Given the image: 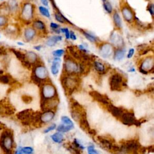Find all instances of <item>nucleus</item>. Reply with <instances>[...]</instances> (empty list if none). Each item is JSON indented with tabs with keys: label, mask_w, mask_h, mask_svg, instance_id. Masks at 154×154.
<instances>
[{
	"label": "nucleus",
	"mask_w": 154,
	"mask_h": 154,
	"mask_svg": "<svg viewBox=\"0 0 154 154\" xmlns=\"http://www.w3.org/2000/svg\"><path fill=\"white\" fill-rule=\"evenodd\" d=\"M119 147L120 154H145L147 150L137 140H125Z\"/></svg>",
	"instance_id": "f257e3e1"
},
{
	"label": "nucleus",
	"mask_w": 154,
	"mask_h": 154,
	"mask_svg": "<svg viewBox=\"0 0 154 154\" xmlns=\"http://www.w3.org/2000/svg\"><path fill=\"white\" fill-rule=\"evenodd\" d=\"M13 145V135L12 131L5 130L2 133L0 138V146L5 154L12 153Z\"/></svg>",
	"instance_id": "f03ea898"
},
{
	"label": "nucleus",
	"mask_w": 154,
	"mask_h": 154,
	"mask_svg": "<svg viewBox=\"0 0 154 154\" xmlns=\"http://www.w3.org/2000/svg\"><path fill=\"white\" fill-rule=\"evenodd\" d=\"M121 122L125 125L128 126H132V125H136V126H140L141 124V121L137 120L135 117L134 114L131 112L123 113L121 117H120Z\"/></svg>",
	"instance_id": "7ed1b4c3"
},
{
	"label": "nucleus",
	"mask_w": 154,
	"mask_h": 154,
	"mask_svg": "<svg viewBox=\"0 0 154 154\" xmlns=\"http://www.w3.org/2000/svg\"><path fill=\"white\" fill-rule=\"evenodd\" d=\"M34 111L31 109H27L17 114L16 117L21 121L24 126H28L32 123V117Z\"/></svg>",
	"instance_id": "20e7f679"
},
{
	"label": "nucleus",
	"mask_w": 154,
	"mask_h": 154,
	"mask_svg": "<svg viewBox=\"0 0 154 154\" xmlns=\"http://www.w3.org/2000/svg\"><path fill=\"white\" fill-rule=\"evenodd\" d=\"M110 85L111 90L120 91L125 86V83L123 81V78L120 74H115L110 79Z\"/></svg>",
	"instance_id": "39448f33"
},
{
	"label": "nucleus",
	"mask_w": 154,
	"mask_h": 154,
	"mask_svg": "<svg viewBox=\"0 0 154 154\" xmlns=\"http://www.w3.org/2000/svg\"><path fill=\"white\" fill-rule=\"evenodd\" d=\"M62 85L67 95H71L77 86V81L75 79L69 77L65 78L63 79Z\"/></svg>",
	"instance_id": "423d86ee"
},
{
	"label": "nucleus",
	"mask_w": 154,
	"mask_h": 154,
	"mask_svg": "<svg viewBox=\"0 0 154 154\" xmlns=\"http://www.w3.org/2000/svg\"><path fill=\"white\" fill-rule=\"evenodd\" d=\"M59 104V101L55 98L51 99H41V109L43 111H53Z\"/></svg>",
	"instance_id": "0eeeda50"
},
{
	"label": "nucleus",
	"mask_w": 154,
	"mask_h": 154,
	"mask_svg": "<svg viewBox=\"0 0 154 154\" xmlns=\"http://www.w3.org/2000/svg\"><path fill=\"white\" fill-rule=\"evenodd\" d=\"M56 95L57 91L54 85L50 84L43 85L42 91V99H51L55 98Z\"/></svg>",
	"instance_id": "6e6552de"
},
{
	"label": "nucleus",
	"mask_w": 154,
	"mask_h": 154,
	"mask_svg": "<svg viewBox=\"0 0 154 154\" xmlns=\"http://www.w3.org/2000/svg\"><path fill=\"white\" fill-rule=\"evenodd\" d=\"M97 140L99 141L101 147L104 150L110 152V150L113 145H114L113 140H111L110 138L106 137L104 136H98Z\"/></svg>",
	"instance_id": "1a4fd4ad"
},
{
	"label": "nucleus",
	"mask_w": 154,
	"mask_h": 154,
	"mask_svg": "<svg viewBox=\"0 0 154 154\" xmlns=\"http://www.w3.org/2000/svg\"><path fill=\"white\" fill-rule=\"evenodd\" d=\"M33 7L30 3L24 4L22 11V16L25 20H30L33 18Z\"/></svg>",
	"instance_id": "9d476101"
},
{
	"label": "nucleus",
	"mask_w": 154,
	"mask_h": 154,
	"mask_svg": "<svg viewBox=\"0 0 154 154\" xmlns=\"http://www.w3.org/2000/svg\"><path fill=\"white\" fill-rule=\"evenodd\" d=\"M90 96H92V98H93L96 101H98L99 102H101V103L105 105H107L110 104L109 99H108L106 96L101 94L98 92H96V91H92V92H90Z\"/></svg>",
	"instance_id": "9b49d317"
},
{
	"label": "nucleus",
	"mask_w": 154,
	"mask_h": 154,
	"mask_svg": "<svg viewBox=\"0 0 154 154\" xmlns=\"http://www.w3.org/2000/svg\"><path fill=\"white\" fill-rule=\"evenodd\" d=\"M65 70L69 73H77L78 71V65L71 59H67L65 65Z\"/></svg>",
	"instance_id": "f8f14e48"
},
{
	"label": "nucleus",
	"mask_w": 154,
	"mask_h": 154,
	"mask_svg": "<svg viewBox=\"0 0 154 154\" xmlns=\"http://www.w3.org/2000/svg\"><path fill=\"white\" fill-rule=\"evenodd\" d=\"M34 75L39 79H41V80H43V79H45L48 77V73L46 68L43 66L40 65L35 68V72H34Z\"/></svg>",
	"instance_id": "ddd939ff"
},
{
	"label": "nucleus",
	"mask_w": 154,
	"mask_h": 154,
	"mask_svg": "<svg viewBox=\"0 0 154 154\" xmlns=\"http://www.w3.org/2000/svg\"><path fill=\"white\" fill-rule=\"evenodd\" d=\"M107 107L108 111H109L114 117H115L116 118L121 117L123 113V110L121 108H118L115 105H112L111 104L107 105Z\"/></svg>",
	"instance_id": "4468645a"
},
{
	"label": "nucleus",
	"mask_w": 154,
	"mask_h": 154,
	"mask_svg": "<svg viewBox=\"0 0 154 154\" xmlns=\"http://www.w3.org/2000/svg\"><path fill=\"white\" fill-rule=\"evenodd\" d=\"M55 116V113L53 111H47L41 113V120L42 123H47L52 121Z\"/></svg>",
	"instance_id": "2eb2a0df"
},
{
	"label": "nucleus",
	"mask_w": 154,
	"mask_h": 154,
	"mask_svg": "<svg viewBox=\"0 0 154 154\" xmlns=\"http://www.w3.org/2000/svg\"><path fill=\"white\" fill-rule=\"evenodd\" d=\"M79 127L80 128L85 132H87L90 129V125L89 123V122L87 121V115L86 114L85 115H83L81 119H79V121H78Z\"/></svg>",
	"instance_id": "dca6fc26"
},
{
	"label": "nucleus",
	"mask_w": 154,
	"mask_h": 154,
	"mask_svg": "<svg viewBox=\"0 0 154 154\" xmlns=\"http://www.w3.org/2000/svg\"><path fill=\"white\" fill-rule=\"evenodd\" d=\"M122 12L125 21H127V22H129L132 21V19H133V14L132 11L131 10V9L129 7H123L122 10Z\"/></svg>",
	"instance_id": "f3484780"
},
{
	"label": "nucleus",
	"mask_w": 154,
	"mask_h": 154,
	"mask_svg": "<svg viewBox=\"0 0 154 154\" xmlns=\"http://www.w3.org/2000/svg\"><path fill=\"white\" fill-rule=\"evenodd\" d=\"M60 59L59 57H56L54 59V60L52 66H51V72L54 75H57L59 72L60 67Z\"/></svg>",
	"instance_id": "a211bd4d"
},
{
	"label": "nucleus",
	"mask_w": 154,
	"mask_h": 154,
	"mask_svg": "<svg viewBox=\"0 0 154 154\" xmlns=\"http://www.w3.org/2000/svg\"><path fill=\"white\" fill-rule=\"evenodd\" d=\"M36 35L35 30L31 28H28L25 30L24 32V36L26 41L29 42L33 39Z\"/></svg>",
	"instance_id": "6ab92c4d"
},
{
	"label": "nucleus",
	"mask_w": 154,
	"mask_h": 154,
	"mask_svg": "<svg viewBox=\"0 0 154 154\" xmlns=\"http://www.w3.org/2000/svg\"><path fill=\"white\" fill-rule=\"evenodd\" d=\"M111 51L112 48L110 45L106 44L102 47L101 49V54H102V56H103L104 57H107L111 54Z\"/></svg>",
	"instance_id": "aec40b11"
},
{
	"label": "nucleus",
	"mask_w": 154,
	"mask_h": 154,
	"mask_svg": "<svg viewBox=\"0 0 154 154\" xmlns=\"http://www.w3.org/2000/svg\"><path fill=\"white\" fill-rule=\"evenodd\" d=\"M62 40V37L60 36H54L49 37L47 42V45L49 47H53L54 45Z\"/></svg>",
	"instance_id": "412c9836"
},
{
	"label": "nucleus",
	"mask_w": 154,
	"mask_h": 154,
	"mask_svg": "<svg viewBox=\"0 0 154 154\" xmlns=\"http://www.w3.org/2000/svg\"><path fill=\"white\" fill-rule=\"evenodd\" d=\"M25 60L29 62L31 65L32 63H35L37 60V55L33 52H28L25 55Z\"/></svg>",
	"instance_id": "4be33fe9"
},
{
	"label": "nucleus",
	"mask_w": 154,
	"mask_h": 154,
	"mask_svg": "<svg viewBox=\"0 0 154 154\" xmlns=\"http://www.w3.org/2000/svg\"><path fill=\"white\" fill-rule=\"evenodd\" d=\"M125 51L122 49H119L116 51L114 59L117 61L122 60L125 57Z\"/></svg>",
	"instance_id": "5701e85b"
},
{
	"label": "nucleus",
	"mask_w": 154,
	"mask_h": 154,
	"mask_svg": "<svg viewBox=\"0 0 154 154\" xmlns=\"http://www.w3.org/2000/svg\"><path fill=\"white\" fill-rule=\"evenodd\" d=\"M94 67L95 69L97 72H98L99 73H103L105 72V66L104 65L101 63V62L99 61H95L94 63Z\"/></svg>",
	"instance_id": "b1692460"
},
{
	"label": "nucleus",
	"mask_w": 154,
	"mask_h": 154,
	"mask_svg": "<svg viewBox=\"0 0 154 154\" xmlns=\"http://www.w3.org/2000/svg\"><path fill=\"white\" fill-rule=\"evenodd\" d=\"M51 139L54 142L57 143H61L63 140V135L60 133H56L51 135Z\"/></svg>",
	"instance_id": "393cba45"
},
{
	"label": "nucleus",
	"mask_w": 154,
	"mask_h": 154,
	"mask_svg": "<svg viewBox=\"0 0 154 154\" xmlns=\"http://www.w3.org/2000/svg\"><path fill=\"white\" fill-rule=\"evenodd\" d=\"M113 20L114 22H115V25H116L117 27L118 28H121L122 27V21L121 18L120 17L119 13L117 12H115L113 15Z\"/></svg>",
	"instance_id": "a878e982"
},
{
	"label": "nucleus",
	"mask_w": 154,
	"mask_h": 154,
	"mask_svg": "<svg viewBox=\"0 0 154 154\" xmlns=\"http://www.w3.org/2000/svg\"><path fill=\"white\" fill-rule=\"evenodd\" d=\"M11 50H12L13 53L15 55L17 59H19L22 63H23L25 60V55L22 54V53H21L20 51H17V50L14 49H12Z\"/></svg>",
	"instance_id": "bb28decb"
},
{
	"label": "nucleus",
	"mask_w": 154,
	"mask_h": 154,
	"mask_svg": "<svg viewBox=\"0 0 154 154\" xmlns=\"http://www.w3.org/2000/svg\"><path fill=\"white\" fill-rule=\"evenodd\" d=\"M33 27L37 30H45V25L43 22L41 21H36L33 22Z\"/></svg>",
	"instance_id": "cd10ccee"
},
{
	"label": "nucleus",
	"mask_w": 154,
	"mask_h": 154,
	"mask_svg": "<svg viewBox=\"0 0 154 154\" xmlns=\"http://www.w3.org/2000/svg\"><path fill=\"white\" fill-rule=\"evenodd\" d=\"M73 127L71 126H67L66 125H60L57 127V131L61 133H66L71 131Z\"/></svg>",
	"instance_id": "c85d7f7f"
},
{
	"label": "nucleus",
	"mask_w": 154,
	"mask_h": 154,
	"mask_svg": "<svg viewBox=\"0 0 154 154\" xmlns=\"http://www.w3.org/2000/svg\"><path fill=\"white\" fill-rule=\"evenodd\" d=\"M55 19L58 22H61V23H65V21H67L68 22H69V23L71 24L69 21L67 20V19L65 18V17L63 15H62L60 13H55Z\"/></svg>",
	"instance_id": "c756f323"
},
{
	"label": "nucleus",
	"mask_w": 154,
	"mask_h": 154,
	"mask_svg": "<svg viewBox=\"0 0 154 154\" xmlns=\"http://www.w3.org/2000/svg\"><path fill=\"white\" fill-rule=\"evenodd\" d=\"M61 121L64 123V125H67V126H71L73 127V123L71 120L67 116H62L61 117Z\"/></svg>",
	"instance_id": "7c9ffc66"
},
{
	"label": "nucleus",
	"mask_w": 154,
	"mask_h": 154,
	"mask_svg": "<svg viewBox=\"0 0 154 154\" xmlns=\"http://www.w3.org/2000/svg\"><path fill=\"white\" fill-rule=\"evenodd\" d=\"M10 82V77L7 75H0V83L7 84Z\"/></svg>",
	"instance_id": "2f4dec72"
},
{
	"label": "nucleus",
	"mask_w": 154,
	"mask_h": 154,
	"mask_svg": "<svg viewBox=\"0 0 154 154\" xmlns=\"http://www.w3.org/2000/svg\"><path fill=\"white\" fill-rule=\"evenodd\" d=\"M39 11L40 12H41V13L44 16H46L47 18H50V13H49V10L45 7H42V6H40L39 7Z\"/></svg>",
	"instance_id": "473e14b6"
},
{
	"label": "nucleus",
	"mask_w": 154,
	"mask_h": 154,
	"mask_svg": "<svg viewBox=\"0 0 154 154\" xmlns=\"http://www.w3.org/2000/svg\"><path fill=\"white\" fill-rule=\"evenodd\" d=\"M83 34H84V35L85 36V38L88 39L90 42H96V38L94 36H93L92 35H91V34L87 33V32H84Z\"/></svg>",
	"instance_id": "72a5a7b5"
},
{
	"label": "nucleus",
	"mask_w": 154,
	"mask_h": 154,
	"mask_svg": "<svg viewBox=\"0 0 154 154\" xmlns=\"http://www.w3.org/2000/svg\"><path fill=\"white\" fill-rule=\"evenodd\" d=\"M22 152L24 154H32L33 153V149L31 147H22Z\"/></svg>",
	"instance_id": "f704fd0d"
},
{
	"label": "nucleus",
	"mask_w": 154,
	"mask_h": 154,
	"mask_svg": "<svg viewBox=\"0 0 154 154\" xmlns=\"http://www.w3.org/2000/svg\"><path fill=\"white\" fill-rule=\"evenodd\" d=\"M104 7L105 11H107V13H111L112 12V6L110 3L105 2L104 4Z\"/></svg>",
	"instance_id": "c9c22d12"
},
{
	"label": "nucleus",
	"mask_w": 154,
	"mask_h": 154,
	"mask_svg": "<svg viewBox=\"0 0 154 154\" xmlns=\"http://www.w3.org/2000/svg\"><path fill=\"white\" fill-rule=\"evenodd\" d=\"M22 101H23L24 103H25L27 104L31 103L32 100H33V98H31V97L30 96H28V95H24L22 97Z\"/></svg>",
	"instance_id": "e433bc0d"
},
{
	"label": "nucleus",
	"mask_w": 154,
	"mask_h": 154,
	"mask_svg": "<svg viewBox=\"0 0 154 154\" xmlns=\"http://www.w3.org/2000/svg\"><path fill=\"white\" fill-rule=\"evenodd\" d=\"M64 54V50L63 49H57L55 50V51L53 53V54L56 57H60L61 56H62Z\"/></svg>",
	"instance_id": "4c0bfd02"
},
{
	"label": "nucleus",
	"mask_w": 154,
	"mask_h": 154,
	"mask_svg": "<svg viewBox=\"0 0 154 154\" xmlns=\"http://www.w3.org/2000/svg\"><path fill=\"white\" fill-rule=\"evenodd\" d=\"M7 19L4 16H0V27L4 26L7 24Z\"/></svg>",
	"instance_id": "58836bf2"
},
{
	"label": "nucleus",
	"mask_w": 154,
	"mask_h": 154,
	"mask_svg": "<svg viewBox=\"0 0 154 154\" xmlns=\"http://www.w3.org/2000/svg\"><path fill=\"white\" fill-rule=\"evenodd\" d=\"M87 151L89 154H99L98 152H97L93 146H90L87 147Z\"/></svg>",
	"instance_id": "ea45409f"
},
{
	"label": "nucleus",
	"mask_w": 154,
	"mask_h": 154,
	"mask_svg": "<svg viewBox=\"0 0 154 154\" xmlns=\"http://www.w3.org/2000/svg\"><path fill=\"white\" fill-rule=\"evenodd\" d=\"M31 78H32V79H33V81H34V83H36V84H37V85H40V84H41V83H42V80H41V79H39V78H37L36 76H35V75H34V74H33V75H32V77H31Z\"/></svg>",
	"instance_id": "a19ab883"
},
{
	"label": "nucleus",
	"mask_w": 154,
	"mask_h": 154,
	"mask_svg": "<svg viewBox=\"0 0 154 154\" xmlns=\"http://www.w3.org/2000/svg\"><path fill=\"white\" fill-rule=\"evenodd\" d=\"M61 31L64 33L65 34V36H66V38L67 39H69L70 38V32L69 31V30H68V28H61Z\"/></svg>",
	"instance_id": "79ce46f5"
},
{
	"label": "nucleus",
	"mask_w": 154,
	"mask_h": 154,
	"mask_svg": "<svg viewBox=\"0 0 154 154\" xmlns=\"http://www.w3.org/2000/svg\"><path fill=\"white\" fill-rule=\"evenodd\" d=\"M55 128H56V125H55V123H54V124H53V125H51V126L48 127L46 129H45V130L44 131V133H48L50 132V131H53V130H54V129H55Z\"/></svg>",
	"instance_id": "37998d69"
},
{
	"label": "nucleus",
	"mask_w": 154,
	"mask_h": 154,
	"mask_svg": "<svg viewBox=\"0 0 154 154\" xmlns=\"http://www.w3.org/2000/svg\"><path fill=\"white\" fill-rule=\"evenodd\" d=\"M154 9V5L152 4H150L149 5V7H148V10H149V13H151V15L152 16H153L154 14V9Z\"/></svg>",
	"instance_id": "c03bdc74"
},
{
	"label": "nucleus",
	"mask_w": 154,
	"mask_h": 154,
	"mask_svg": "<svg viewBox=\"0 0 154 154\" xmlns=\"http://www.w3.org/2000/svg\"><path fill=\"white\" fill-rule=\"evenodd\" d=\"M6 51H5L4 48L3 47H0V56H5L6 55Z\"/></svg>",
	"instance_id": "a18cd8bd"
},
{
	"label": "nucleus",
	"mask_w": 154,
	"mask_h": 154,
	"mask_svg": "<svg viewBox=\"0 0 154 154\" xmlns=\"http://www.w3.org/2000/svg\"><path fill=\"white\" fill-rule=\"evenodd\" d=\"M134 49L133 48H131L129 50V52H128V55H127V57L128 59H130L133 56L134 54Z\"/></svg>",
	"instance_id": "49530a36"
},
{
	"label": "nucleus",
	"mask_w": 154,
	"mask_h": 154,
	"mask_svg": "<svg viewBox=\"0 0 154 154\" xmlns=\"http://www.w3.org/2000/svg\"><path fill=\"white\" fill-rule=\"evenodd\" d=\"M50 27L51 28H52V29L56 30L59 27V25L55 23H54V22H51V24H50Z\"/></svg>",
	"instance_id": "de8ad7c7"
},
{
	"label": "nucleus",
	"mask_w": 154,
	"mask_h": 154,
	"mask_svg": "<svg viewBox=\"0 0 154 154\" xmlns=\"http://www.w3.org/2000/svg\"><path fill=\"white\" fill-rule=\"evenodd\" d=\"M88 133H89L90 135H93V136H95V135H96V134H97V133H96V130L94 129H91V128H90V129L88 131Z\"/></svg>",
	"instance_id": "09e8293b"
},
{
	"label": "nucleus",
	"mask_w": 154,
	"mask_h": 154,
	"mask_svg": "<svg viewBox=\"0 0 154 154\" xmlns=\"http://www.w3.org/2000/svg\"><path fill=\"white\" fill-rule=\"evenodd\" d=\"M70 38L73 40V41H75V40L77 39V37H76V35H75V33H74L73 31H71L70 33Z\"/></svg>",
	"instance_id": "8fccbe9b"
},
{
	"label": "nucleus",
	"mask_w": 154,
	"mask_h": 154,
	"mask_svg": "<svg viewBox=\"0 0 154 154\" xmlns=\"http://www.w3.org/2000/svg\"><path fill=\"white\" fill-rule=\"evenodd\" d=\"M21 149H22V147H19L18 148V149H17V151H16L15 154H23V153H22V152Z\"/></svg>",
	"instance_id": "3c124183"
},
{
	"label": "nucleus",
	"mask_w": 154,
	"mask_h": 154,
	"mask_svg": "<svg viewBox=\"0 0 154 154\" xmlns=\"http://www.w3.org/2000/svg\"><path fill=\"white\" fill-rule=\"evenodd\" d=\"M41 1L42 3V4L45 5V6H47V5H48V0H41Z\"/></svg>",
	"instance_id": "603ef678"
},
{
	"label": "nucleus",
	"mask_w": 154,
	"mask_h": 154,
	"mask_svg": "<svg viewBox=\"0 0 154 154\" xmlns=\"http://www.w3.org/2000/svg\"><path fill=\"white\" fill-rule=\"evenodd\" d=\"M5 128V125L4 123L0 122V130L4 129Z\"/></svg>",
	"instance_id": "864d4df0"
},
{
	"label": "nucleus",
	"mask_w": 154,
	"mask_h": 154,
	"mask_svg": "<svg viewBox=\"0 0 154 154\" xmlns=\"http://www.w3.org/2000/svg\"><path fill=\"white\" fill-rule=\"evenodd\" d=\"M148 150H149V152H153V146H149V147H148Z\"/></svg>",
	"instance_id": "5fc2aeb1"
},
{
	"label": "nucleus",
	"mask_w": 154,
	"mask_h": 154,
	"mask_svg": "<svg viewBox=\"0 0 154 154\" xmlns=\"http://www.w3.org/2000/svg\"><path fill=\"white\" fill-rule=\"evenodd\" d=\"M41 48H42L41 46H37V47H35L34 48H35L36 50H37V51H40V50H41Z\"/></svg>",
	"instance_id": "6e6d98bb"
},
{
	"label": "nucleus",
	"mask_w": 154,
	"mask_h": 154,
	"mask_svg": "<svg viewBox=\"0 0 154 154\" xmlns=\"http://www.w3.org/2000/svg\"><path fill=\"white\" fill-rule=\"evenodd\" d=\"M18 44L19 45H21V46H22V45H24V43H22V42H18Z\"/></svg>",
	"instance_id": "4d7b16f0"
},
{
	"label": "nucleus",
	"mask_w": 154,
	"mask_h": 154,
	"mask_svg": "<svg viewBox=\"0 0 154 154\" xmlns=\"http://www.w3.org/2000/svg\"><path fill=\"white\" fill-rule=\"evenodd\" d=\"M102 1H103V2H104V3H105V1H106V0H102Z\"/></svg>",
	"instance_id": "13d9d810"
}]
</instances>
